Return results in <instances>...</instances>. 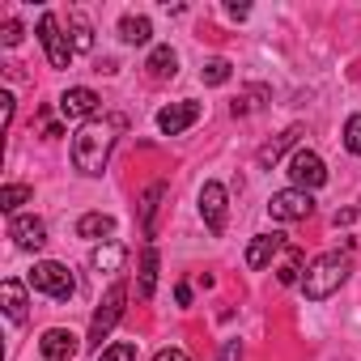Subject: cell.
<instances>
[{
  "mask_svg": "<svg viewBox=\"0 0 361 361\" xmlns=\"http://www.w3.org/2000/svg\"><path fill=\"white\" fill-rule=\"evenodd\" d=\"M119 39H123V43H132V47H140V43H149V39H153V22H149V18H140V13H128V18L119 22Z\"/></svg>",
  "mask_w": 361,
  "mask_h": 361,
  "instance_id": "ffe728a7",
  "label": "cell"
},
{
  "mask_svg": "<svg viewBox=\"0 0 361 361\" xmlns=\"http://www.w3.org/2000/svg\"><path fill=\"white\" fill-rule=\"evenodd\" d=\"M30 289L47 293V298H56V302H68V298L77 293V276H73L68 264L43 259V264H35V272H30Z\"/></svg>",
  "mask_w": 361,
  "mask_h": 361,
  "instance_id": "3957f363",
  "label": "cell"
},
{
  "mask_svg": "<svg viewBox=\"0 0 361 361\" xmlns=\"http://www.w3.org/2000/svg\"><path fill=\"white\" fill-rule=\"evenodd\" d=\"M22 35H26V30H22V22H13V18H9V22H5V35H0V43H5V47H18V43H22Z\"/></svg>",
  "mask_w": 361,
  "mask_h": 361,
  "instance_id": "f1b7e54d",
  "label": "cell"
},
{
  "mask_svg": "<svg viewBox=\"0 0 361 361\" xmlns=\"http://www.w3.org/2000/svg\"><path fill=\"white\" fill-rule=\"evenodd\" d=\"M0 302H5L9 323H22V319H26V306H30V302H26V285H22V281L9 276L5 285H0Z\"/></svg>",
  "mask_w": 361,
  "mask_h": 361,
  "instance_id": "ac0fdd59",
  "label": "cell"
},
{
  "mask_svg": "<svg viewBox=\"0 0 361 361\" xmlns=\"http://www.w3.org/2000/svg\"><path fill=\"white\" fill-rule=\"evenodd\" d=\"M153 361H192V357H188L183 348H161V353H157Z\"/></svg>",
  "mask_w": 361,
  "mask_h": 361,
  "instance_id": "1f68e13d",
  "label": "cell"
},
{
  "mask_svg": "<svg viewBox=\"0 0 361 361\" xmlns=\"http://www.w3.org/2000/svg\"><path fill=\"white\" fill-rule=\"evenodd\" d=\"M268 213H272V221H306L314 213V200L302 188H285L268 200Z\"/></svg>",
  "mask_w": 361,
  "mask_h": 361,
  "instance_id": "52a82bcc",
  "label": "cell"
},
{
  "mask_svg": "<svg viewBox=\"0 0 361 361\" xmlns=\"http://www.w3.org/2000/svg\"><path fill=\"white\" fill-rule=\"evenodd\" d=\"M200 81H204V85H226V81H230V60L213 56V60L200 68Z\"/></svg>",
  "mask_w": 361,
  "mask_h": 361,
  "instance_id": "d4e9b609",
  "label": "cell"
},
{
  "mask_svg": "<svg viewBox=\"0 0 361 361\" xmlns=\"http://www.w3.org/2000/svg\"><path fill=\"white\" fill-rule=\"evenodd\" d=\"M281 251H285V234H276V230H272V234H255V238L247 243V264H251V268H268Z\"/></svg>",
  "mask_w": 361,
  "mask_h": 361,
  "instance_id": "4fadbf2b",
  "label": "cell"
},
{
  "mask_svg": "<svg viewBox=\"0 0 361 361\" xmlns=\"http://www.w3.org/2000/svg\"><path fill=\"white\" fill-rule=\"evenodd\" d=\"M161 196H166V183H149V192L140 196V230H145V238L157 234V209H161Z\"/></svg>",
  "mask_w": 361,
  "mask_h": 361,
  "instance_id": "2e32d148",
  "label": "cell"
},
{
  "mask_svg": "<svg viewBox=\"0 0 361 361\" xmlns=\"http://www.w3.org/2000/svg\"><path fill=\"white\" fill-rule=\"evenodd\" d=\"M39 348H43V357L47 361H73L77 357V336L68 331V327H47L43 331V340H39Z\"/></svg>",
  "mask_w": 361,
  "mask_h": 361,
  "instance_id": "7c38bea8",
  "label": "cell"
},
{
  "mask_svg": "<svg viewBox=\"0 0 361 361\" xmlns=\"http://www.w3.org/2000/svg\"><path fill=\"white\" fill-rule=\"evenodd\" d=\"M344 149L361 157V115H348V123H344Z\"/></svg>",
  "mask_w": 361,
  "mask_h": 361,
  "instance_id": "484cf974",
  "label": "cell"
},
{
  "mask_svg": "<svg viewBox=\"0 0 361 361\" xmlns=\"http://www.w3.org/2000/svg\"><path fill=\"white\" fill-rule=\"evenodd\" d=\"M272 94H268V85H251V90H243L234 102H230V111H234V119H243V115H251V111H259L264 102H268Z\"/></svg>",
  "mask_w": 361,
  "mask_h": 361,
  "instance_id": "44dd1931",
  "label": "cell"
},
{
  "mask_svg": "<svg viewBox=\"0 0 361 361\" xmlns=\"http://www.w3.org/2000/svg\"><path fill=\"white\" fill-rule=\"evenodd\" d=\"M123 259H128V247L123 243H98L94 251H90V264H94V272H106V276H115L119 268H123Z\"/></svg>",
  "mask_w": 361,
  "mask_h": 361,
  "instance_id": "9a60e30c",
  "label": "cell"
},
{
  "mask_svg": "<svg viewBox=\"0 0 361 361\" xmlns=\"http://www.w3.org/2000/svg\"><path fill=\"white\" fill-rule=\"evenodd\" d=\"M123 132V115H106V119H90L81 123V132L73 136V166L90 178H98L111 161L115 136Z\"/></svg>",
  "mask_w": 361,
  "mask_h": 361,
  "instance_id": "6da1fadb",
  "label": "cell"
},
{
  "mask_svg": "<svg viewBox=\"0 0 361 361\" xmlns=\"http://www.w3.org/2000/svg\"><path fill=\"white\" fill-rule=\"evenodd\" d=\"M145 68H149L153 81H170V77L178 73V56H174V47H153L149 60H145Z\"/></svg>",
  "mask_w": 361,
  "mask_h": 361,
  "instance_id": "d6986e66",
  "label": "cell"
},
{
  "mask_svg": "<svg viewBox=\"0 0 361 361\" xmlns=\"http://www.w3.org/2000/svg\"><path fill=\"white\" fill-rule=\"evenodd\" d=\"M98 361H136V348L132 344H111L98 353Z\"/></svg>",
  "mask_w": 361,
  "mask_h": 361,
  "instance_id": "83f0119b",
  "label": "cell"
},
{
  "mask_svg": "<svg viewBox=\"0 0 361 361\" xmlns=\"http://www.w3.org/2000/svg\"><path fill=\"white\" fill-rule=\"evenodd\" d=\"M0 123H13V94H0Z\"/></svg>",
  "mask_w": 361,
  "mask_h": 361,
  "instance_id": "f546056e",
  "label": "cell"
},
{
  "mask_svg": "<svg viewBox=\"0 0 361 361\" xmlns=\"http://www.w3.org/2000/svg\"><path fill=\"white\" fill-rule=\"evenodd\" d=\"M302 136H306V132H302L298 123H293V128H285V132H281L276 140H268V145H264V149L255 153V161H259L264 170H268V166H276V161H281V157H285V153H289V149H293L298 140H302Z\"/></svg>",
  "mask_w": 361,
  "mask_h": 361,
  "instance_id": "5bb4252c",
  "label": "cell"
},
{
  "mask_svg": "<svg viewBox=\"0 0 361 361\" xmlns=\"http://www.w3.org/2000/svg\"><path fill=\"white\" fill-rule=\"evenodd\" d=\"M157 247L149 243L145 251H140V298H153V289H157Z\"/></svg>",
  "mask_w": 361,
  "mask_h": 361,
  "instance_id": "7402d4cb",
  "label": "cell"
},
{
  "mask_svg": "<svg viewBox=\"0 0 361 361\" xmlns=\"http://www.w3.org/2000/svg\"><path fill=\"white\" fill-rule=\"evenodd\" d=\"M39 43H43V51H47V64L51 68H68L73 64V39L60 30V22H56V13H43L39 18Z\"/></svg>",
  "mask_w": 361,
  "mask_h": 361,
  "instance_id": "5b68a950",
  "label": "cell"
},
{
  "mask_svg": "<svg viewBox=\"0 0 361 361\" xmlns=\"http://www.w3.org/2000/svg\"><path fill=\"white\" fill-rule=\"evenodd\" d=\"M174 302L188 306V302H192V285H178V289H174Z\"/></svg>",
  "mask_w": 361,
  "mask_h": 361,
  "instance_id": "d6a6232c",
  "label": "cell"
},
{
  "mask_svg": "<svg viewBox=\"0 0 361 361\" xmlns=\"http://www.w3.org/2000/svg\"><path fill=\"white\" fill-rule=\"evenodd\" d=\"M123 302H128V289H123V281H115L111 289H106V298L98 302V310H94V319H90V344L94 348H102V340L115 331V323L123 319Z\"/></svg>",
  "mask_w": 361,
  "mask_h": 361,
  "instance_id": "277c9868",
  "label": "cell"
},
{
  "mask_svg": "<svg viewBox=\"0 0 361 361\" xmlns=\"http://www.w3.org/2000/svg\"><path fill=\"white\" fill-rule=\"evenodd\" d=\"M68 35H73V51H94V26L85 13H68Z\"/></svg>",
  "mask_w": 361,
  "mask_h": 361,
  "instance_id": "603a6c76",
  "label": "cell"
},
{
  "mask_svg": "<svg viewBox=\"0 0 361 361\" xmlns=\"http://www.w3.org/2000/svg\"><path fill=\"white\" fill-rule=\"evenodd\" d=\"M30 196H35V188H26V183H5V188H0V209H5V213H18Z\"/></svg>",
  "mask_w": 361,
  "mask_h": 361,
  "instance_id": "cb8c5ba5",
  "label": "cell"
},
{
  "mask_svg": "<svg viewBox=\"0 0 361 361\" xmlns=\"http://www.w3.org/2000/svg\"><path fill=\"white\" fill-rule=\"evenodd\" d=\"M226 13H230V18H234V22H243V18H247V13H251V5H230V9H226Z\"/></svg>",
  "mask_w": 361,
  "mask_h": 361,
  "instance_id": "836d02e7",
  "label": "cell"
},
{
  "mask_svg": "<svg viewBox=\"0 0 361 361\" xmlns=\"http://www.w3.org/2000/svg\"><path fill=\"white\" fill-rule=\"evenodd\" d=\"M98 106H102V98L94 94V90H85V85H73V90H64L60 94V115L64 119H94L98 115Z\"/></svg>",
  "mask_w": 361,
  "mask_h": 361,
  "instance_id": "ba28073f",
  "label": "cell"
},
{
  "mask_svg": "<svg viewBox=\"0 0 361 361\" xmlns=\"http://www.w3.org/2000/svg\"><path fill=\"white\" fill-rule=\"evenodd\" d=\"M298 272H302V255H298V251H289V259H285V268L276 272V281H281V285H298V281H302Z\"/></svg>",
  "mask_w": 361,
  "mask_h": 361,
  "instance_id": "4316f807",
  "label": "cell"
},
{
  "mask_svg": "<svg viewBox=\"0 0 361 361\" xmlns=\"http://www.w3.org/2000/svg\"><path fill=\"white\" fill-rule=\"evenodd\" d=\"M344 281H348V255L327 251V255H319V259L306 268V276H302V293H306L310 302H323V298H331Z\"/></svg>",
  "mask_w": 361,
  "mask_h": 361,
  "instance_id": "7a4b0ae2",
  "label": "cell"
},
{
  "mask_svg": "<svg viewBox=\"0 0 361 361\" xmlns=\"http://www.w3.org/2000/svg\"><path fill=\"white\" fill-rule=\"evenodd\" d=\"M196 119H200V102L188 98V102H170V106L157 115V128H161L166 136H178V132H188Z\"/></svg>",
  "mask_w": 361,
  "mask_h": 361,
  "instance_id": "8fae6325",
  "label": "cell"
},
{
  "mask_svg": "<svg viewBox=\"0 0 361 361\" xmlns=\"http://www.w3.org/2000/svg\"><path fill=\"white\" fill-rule=\"evenodd\" d=\"M9 238H13L22 251H39V247L47 243V221L35 217V213H18V217L9 221Z\"/></svg>",
  "mask_w": 361,
  "mask_h": 361,
  "instance_id": "9c48e42d",
  "label": "cell"
},
{
  "mask_svg": "<svg viewBox=\"0 0 361 361\" xmlns=\"http://www.w3.org/2000/svg\"><path fill=\"white\" fill-rule=\"evenodd\" d=\"M217 361H243V344H238V340H230V344L221 348V357H217Z\"/></svg>",
  "mask_w": 361,
  "mask_h": 361,
  "instance_id": "4dcf8cb0",
  "label": "cell"
},
{
  "mask_svg": "<svg viewBox=\"0 0 361 361\" xmlns=\"http://www.w3.org/2000/svg\"><path fill=\"white\" fill-rule=\"evenodd\" d=\"M111 234H115V217H106V213H85V217L77 221V238L111 243Z\"/></svg>",
  "mask_w": 361,
  "mask_h": 361,
  "instance_id": "e0dca14e",
  "label": "cell"
},
{
  "mask_svg": "<svg viewBox=\"0 0 361 361\" xmlns=\"http://www.w3.org/2000/svg\"><path fill=\"white\" fill-rule=\"evenodd\" d=\"M200 217L213 234H226V188L221 183H204L200 188Z\"/></svg>",
  "mask_w": 361,
  "mask_h": 361,
  "instance_id": "30bf717a",
  "label": "cell"
},
{
  "mask_svg": "<svg viewBox=\"0 0 361 361\" xmlns=\"http://www.w3.org/2000/svg\"><path fill=\"white\" fill-rule=\"evenodd\" d=\"M289 178H293V188L314 192V188L327 183V166H323V157H319L314 149H298V153L289 157Z\"/></svg>",
  "mask_w": 361,
  "mask_h": 361,
  "instance_id": "8992f818",
  "label": "cell"
}]
</instances>
